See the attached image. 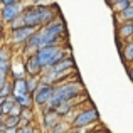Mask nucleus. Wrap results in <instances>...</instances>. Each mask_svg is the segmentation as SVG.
Here are the masks:
<instances>
[{"label": "nucleus", "mask_w": 133, "mask_h": 133, "mask_svg": "<svg viewBox=\"0 0 133 133\" xmlns=\"http://www.w3.org/2000/svg\"><path fill=\"white\" fill-rule=\"evenodd\" d=\"M20 14H22V7H20L19 3L5 5V7H3V10H2V19H3V22L10 24V22H14L15 19H19Z\"/></svg>", "instance_id": "0eeeda50"}, {"label": "nucleus", "mask_w": 133, "mask_h": 133, "mask_svg": "<svg viewBox=\"0 0 133 133\" xmlns=\"http://www.w3.org/2000/svg\"><path fill=\"white\" fill-rule=\"evenodd\" d=\"M120 37L121 39H125V37H131L133 36V22H127V24H123V25L120 27Z\"/></svg>", "instance_id": "ddd939ff"}, {"label": "nucleus", "mask_w": 133, "mask_h": 133, "mask_svg": "<svg viewBox=\"0 0 133 133\" xmlns=\"http://www.w3.org/2000/svg\"><path fill=\"white\" fill-rule=\"evenodd\" d=\"M81 86L76 84V83H68V84H62L59 86V88H54V93H52V96L49 98L47 101V110H45V113L47 111H54L56 108L59 106L61 103H64V101H71L74 99V98H78L79 94H81Z\"/></svg>", "instance_id": "f257e3e1"}, {"label": "nucleus", "mask_w": 133, "mask_h": 133, "mask_svg": "<svg viewBox=\"0 0 133 133\" xmlns=\"http://www.w3.org/2000/svg\"><path fill=\"white\" fill-rule=\"evenodd\" d=\"M0 118H2V110H0Z\"/></svg>", "instance_id": "bb28decb"}, {"label": "nucleus", "mask_w": 133, "mask_h": 133, "mask_svg": "<svg viewBox=\"0 0 133 133\" xmlns=\"http://www.w3.org/2000/svg\"><path fill=\"white\" fill-rule=\"evenodd\" d=\"M62 30H64V27H62L61 22H52V24L49 22L47 25H44V29L41 32H37V36H39V49L47 47V45H56Z\"/></svg>", "instance_id": "7ed1b4c3"}, {"label": "nucleus", "mask_w": 133, "mask_h": 133, "mask_svg": "<svg viewBox=\"0 0 133 133\" xmlns=\"http://www.w3.org/2000/svg\"><path fill=\"white\" fill-rule=\"evenodd\" d=\"M57 52H59L57 45H47V47L37 49V52L34 56L37 57V61H39V64L42 66V68H51V62H52V59L56 57Z\"/></svg>", "instance_id": "20e7f679"}, {"label": "nucleus", "mask_w": 133, "mask_h": 133, "mask_svg": "<svg viewBox=\"0 0 133 133\" xmlns=\"http://www.w3.org/2000/svg\"><path fill=\"white\" fill-rule=\"evenodd\" d=\"M0 34H2V24H0Z\"/></svg>", "instance_id": "393cba45"}, {"label": "nucleus", "mask_w": 133, "mask_h": 133, "mask_svg": "<svg viewBox=\"0 0 133 133\" xmlns=\"http://www.w3.org/2000/svg\"><path fill=\"white\" fill-rule=\"evenodd\" d=\"M10 93H12V84L5 81L2 86H0V98H3V99H5V98L10 96Z\"/></svg>", "instance_id": "4468645a"}, {"label": "nucleus", "mask_w": 133, "mask_h": 133, "mask_svg": "<svg viewBox=\"0 0 133 133\" xmlns=\"http://www.w3.org/2000/svg\"><path fill=\"white\" fill-rule=\"evenodd\" d=\"M130 5H131V0H127V2H121V3H118V5H115L113 9L116 10V12H123V10L128 9Z\"/></svg>", "instance_id": "dca6fc26"}, {"label": "nucleus", "mask_w": 133, "mask_h": 133, "mask_svg": "<svg viewBox=\"0 0 133 133\" xmlns=\"http://www.w3.org/2000/svg\"><path fill=\"white\" fill-rule=\"evenodd\" d=\"M125 59H128V61H133V42L128 44L127 47H125Z\"/></svg>", "instance_id": "f3484780"}, {"label": "nucleus", "mask_w": 133, "mask_h": 133, "mask_svg": "<svg viewBox=\"0 0 133 133\" xmlns=\"http://www.w3.org/2000/svg\"><path fill=\"white\" fill-rule=\"evenodd\" d=\"M128 74H130V78H131V81H133V68L130 69V71H128Z\"/></svg>", "instance_id": "5701e85b"}, {"label": "nucleus", "mask_w": 133, "mask_h": 133, "mask_svg": "<svg viewBox=\"0 0 133 133\" xmlns=\"http://www.w3.org/2000/svg\"><path fill=\"white\" fill-rule=\"evenodd\" d=\"M34 32H36L34 27H27V25L17 27V29L12 30V39H14V42H24V41H29V37Z\"/></svg>", "instance_id": "6e6552de"}, {"label": "nucleus", "mask_w": 133, "mask_h": 133, "mask_svg": "<svg viewBox=\"0 0 133 133\" xmlns=\"http://www.w3.org/2000/svg\"><path fill=\"white\" fill-rule=\"evenodd\" d=\"M3 131H5V133H17V130H15V128H5Z\"/></svg>", "instance_id": "4be33fe9"}, {"label": "nucleus", "mask_w": 133, "mask_h": 133, "mask_svg": "<svg viewBox=\"0 0 133 133\" xmlns=\"http://www.w3.org/2000/svg\"><path fill=\"white\" fill-rule=\"evenodd\" d=\"M15 98L14 96H9L5 98V99L2 101V104H0V110H2V115H10V111L14 110V106H15Z\"/></svg>", "instance_id": "9b49d317"}, {"label": "nucleus", "mask_w": 133, "mask_h": 133, "mask_svg": "<svg viewBox=\"0 0 133 133\" xmlns=\"http://www.w3.org/2000/svg\"><path fill=\"white\" fill-rule=\"evenodd\" d=\"M121 17H123V20H127V22H133V5H130L128 9H125L123 12H120Z\"/></svg>", "instance_id": "2eb2a0df"}, {"label": "nucleus", "mask_w": 133, "mask_h": 133, "mask_svg": "<svg viewBox=\"0 0 133 133\" xmlns=\"http://www.w3.org/2000/svg\"><path fill=\"white\" fill-rule=\"evenodd\" d=\"M52 15H54L52 10L44 9V7H34V9H29L24 14H20V22H22V25L36 29L37 25H47Z\"/></svg>", "instance_id": "f03ea898"}, {"label": "nucleus", "mask_w": 133, "mask_h": 133, "mask_svg": "<svg viewBox=\"0 0 133 133\" xmlns=\"http://www.w3.org/2000/svg\"><path fill=\"white\" fill-rule=\"evenodd\" d=\"M93 133H104V131H101V130H96V131H93Z\"/></svg>", "instance_id": "b1692460"}, {"label": "nucleus", "mask_w": 133, "mask_h": 133, "mask_svg": "<svg viewBox=\"0 0 133 133\" xmlns=\"http://www.w3.org/2000/svg\"><path fill=\"white\" fill-rule=\"evenodd\" d=\"M54 93V86L52 84H47V83H41L36 89H34V103L42 106L49 101V98L52 96Z\"/></svg>", "instance_id": "39448f33"}, {"label": "nucleus", "mask_w": 133, "mask_h": 133, "mask_svg": "<svg viewBox=\"0 0 133 133\" xmlns=\"http://www.w3.org/2000/svg\"><path fill=\"white\" fill-rule=\"evenodd\" d=\"M52 133H66L64 127H62V125H56V127L52 128Z\"/></svg>", "instance_id": "6ab92c4d"}, {"label": "nucleus", "mask_w": 133, "mask_h": 133, "mask_svg": "<svg viewBox=\"0 0 133 133\" xmlns=\"http://www.w3.org/2000/svg\"><path fill=\"white\" fill-rule=\"evenodd\" d=\"M25 69H27V72H29L30 76H36V74H39V72H41L42 66L39 64V61H37V57H36V56H30V57L27 59Z\"/></svg>", "instance_id": "9d476101"}, {"label": "nucleus", "mask_w": 133, "mask_h": 133, "mask_svg": "<svg viewBox=\"0 0 133 133\" xmlns=\"http://www.w3.org/2000/svg\"><path fill=\"white\" fill-rule=\"evenodd\" d=\"M96 120H98V111L94 110V108H91V110L81 111V113L76 115V118L72 120V125L78 127V128H81V127H86V125H91Z\"/></svg>", "instance_id": "423d86ee"}, {"label": "nucleus", "mask_w": 133, "mask_h": 133, "mask_svg": "<svg viewBox=\"0 0 133 133\" xmlns=\"http://www.w3.org/2000/svg\"><path fill=\"white\" fill-rule=\"evenodd\" d=\"M0 133H5V131H0Z\"/></svg>", "instance_id": "cd10ccee"}, {"label": "nucleus", "mask_w": 133, "mask_h": 133, "mask_svg": "<svg viewBox=\"0 0 133 133\" xmlns=\"http://www.w3.org/2000/svg\"><path fill=\"white\" fill-rule=\"evenodd\" d=\"M12 91H14V98L27 96V94L30 93L29 86H27V79L25 78H17L15 83H14V86H12Z\"/></svg>", "instance_id": "1a4fd4ad"}, {"label": "nucleus", "mask_w": 133, "mask_h": 133, "mask_svg": "<svg viewBox=\"0 0 133 133\" xmlns=\"http://www.w3.org/2000/svg\"><path fill=\"white\" fill-rule=\"evenodd\" d=\"M17 133H34V130H32V127L25 125V127H22L20 130H17Z\"/></svg>", "instance_id": "a211bd4d"}, {"label": "nucleus", "mask_w": 133, "mask_h": 133, "mask_svg": "<svg viewBox=\"0 0 133 133\" xmlns=\"http://www.w3.org/2000/svg\"><path fill=\"white\" fill-rule=\"evenodd\" d=\"M0 2H2V3H3V7H5V5H12V3H17L19 0H0Z\"/></svg>", "instance_id": "aec40b11"}, {"label": "nucleus", "mask_w": 133, "mask_h": 133, "mask_svg": "<svg viewBox=\"0 0 133 133\" xmlns=\"http://www.w3.org/2000/svg\"><path fill=\"white\" fill-rule=\"evenodd\" d=\"M3 127L5 128H15L20 123V116H14V115H7V118H3Z\"/></svg>", "instance_id": "f8f14e48"}, {"label": "nucleus", "mask_w": 133, "mask_h": 133, "mask_svg": "<svg viewBox=\"0 0 133 133\" xmlns=\"http://www.w3.org/2000/svg\"><path fill=\"white\" fill-rule=\"evenodd\" d=\"M2 101H3V98H0V104H2Z\"/></svg>", "instance_id": "a878e982"}, {"label": "nucleus", "mask_w": 133, "mask_h": 133, "mask_svg": "<svg viewBox=\"0 0 133 133\" xmlns=\"http://www.w3.org/2000/svg\"><path fill=\"white\" fill-rule=\"evenodd\" d=\"M121 2H127V0H110V3H111V7H115V5H118V3H121Z\"/></svg>", "instance_id": "412c9836"}]
</instances>
